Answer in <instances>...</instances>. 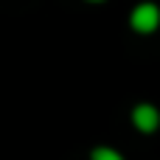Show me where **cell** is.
Instances as JSON below:
<instances>
[{
    "mask_svg": "<svg viewBox=\"0 0 160 160\" xmlns=\"http://www.w3.org/2000/svg\"><path fill=\"white\" fill-rule=\"evenodd\" d=\"M129 28L135 34H155L160 28V6L158 3H138L129 14Z\"/></svg>",
    "mask_w": 160,
    "mask_h": 160,
    "instance_id": "1",
    "label": "cell"
},
{
    "mask_svg": "<svg viewBox=\"0 0 160 160\" xmlns=\"http://www.w3.org/2000/svg\"><path fill=\"white\" fill-rule=\"evenodd\" d=\"M129 118H132V127L138 132H143V135L158 132V127H160V110L155 104H135Z\"/></svg>",
    "mask_w": 160,
    "mask_h": 160,
    "instance_id": "2",
    "label": "cell"
},
{
    "mask_svg": "<svg viewBox=\"0 0 160 160\" xmlns=\"http://www.w3.org/2000/svg\"><path fill=\"white\" fill-rule=\"evenodd\" d=\"M90 160H124V155L112 146H96L90 152Z\"/></svg>",
    "mask_w": 160,
    "mask_h": 160,
    "instance_id": "3",
    "label": "cell"
},
{
    "mask_svg": "<svg viewBox=\"0 0 160 160\" xmlns=\"http://www.w3.org/2000/svg\"><path fill=\"white\" fill-rule=\"evenodd\" d=\"M90 3H101V0H90Z\"/></svg>",
    "mask_w": 160,
    "mask_h": 160,
    "instance_id": "4",
    "label": "cell"
}]
</instances>
